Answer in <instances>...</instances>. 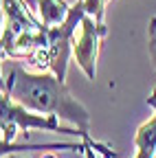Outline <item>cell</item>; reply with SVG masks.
I'll list each match as a JSON object with an SVG mask.
<instances>
[{
  "instance_id": "3957f363",
  "label": "cell",
  "mask_w": 156,
  "mask_h": 158,
  "mask_svg": "<svg viewBox=\"0 0 156 158\" xmlns=\"http://www.w3.org/2000/svg\"><path fill=\"white\" fill-rule=\"evenodd\" d=\"M106 33H108L106 24H99L92 15L86 13L73 35L70 55L75 57L77 66L84 70V75L90 81H95V77H97V57H99L101 40L106 37Z\"/></svg>"
},
{
  "instance_id": "5b68a950",
  "label": "cell",
  "mask_w": 156,
  "mask_h": 158,
  "mask_svg": "<svg viewBox=\"0 0 156 158\" xmlns=\"http://www.w3.org/2000/svg\"><path fill=\"white\" fill-rule=\"evenodd\" d=\"M37 13L44 27H60L66 22L70 7L64 0H37Z\"/></svg>"
},
{
  "instance_id": "52a82bcc",
  "label": "cell",
  "mask_w": 156,
  "mask_h": 158,
  "mask_svg": "<svg viewBox=\"0 0 156 158\" xmlns=\"http://www.w3.org/2000/svg\"><path fill=\"white\" fill-rule=\"evenodd\" d=\"M84 2V11L88 15H92L99 24H106L103 22V11H106V0H82Z\"/></svg>"
},
{
  "instance_id": "7a4b0ae2",
  "label": "cell",
  "mask_w": 156,
  "mask_h": 158,
  "mask_svg": "<svg viewBox=\"0 0 156 158\" xmlns=\"http://www.w3.org/2000/svg\"><path fill=\"white\" fill-rule=\"evenodd\" d=\"M20 130H24V132L27 130H48V132H57V134L60 132L75 134L82 138V143L86 141V136L77 127L62 125L57 116H42L37 112H31L24 106L18 103L7 90H0V132H2V138L13 143Z\"/></svg>"
},
{
  "instance_id": "6da1fadb",
  "label": "cell",
  "mask_w": 156,
  "mask_h": 158,
  "mask_svg": "<svg viewBox=\"0 0 156 158\" xmlns=\"http://www.w3.org/2000/svg\"><path fill=\"white\" fill-rule=\"evenodd\" d=\"M7 92L31 112L70 121L73 127H77L86 136L84 141L86 149L95 147V152L103 154V158H116V152H110L108 145L92 141V136L88 134V125H90L88 110L73 97L66 81L57 79L51 70L33 73V70L15 66L11 68V75L7 79Z\"/></svg>"
},
{
  "instance_id": "30bf717a",
  "label": "cell",
  "mask_w": 156,
  "mask_h": 158,
  "mask_svg": "<svg viewBox=\"0 0 156 158\" xmlns=\"http://www.w3.org/2000/svg\"><path fill=\"white\" fill-rule=\"evenodd\" d=\"M42 158H55V156H53V154H46V156H42Z\"/></svg>"
},
{
  "instance_id": "ba28073f",
  "label": "cell",
  "mask_w": 156,
  "mask_h": 158,
  "mask_svg": "<svg viewBox=\"0 0 156 158\" xmlns=\"http://www.w3.org/2000/svg\"><path fill=\"white\" fill-rule=\"evenodd\" d=\"M150 55H152V62L156 68V18L150 22Z\"/></svg>"
},
{
  "instance_id": "277c9868",
  "label": "cell",
  "mask_w": 156,
  "mask_h": 158,
  "mask_svg": "<svg viewBox=\"0 0 156 158\" xmlns=\"http://www.w3.org/2000/svg\"><path fill=\"white\" fill-rule=\"evenodd\" d=\"M147 103L154 108V114L136 132V138H134L136 156L134 158H154L156 156V90L152 92V97H147Z\"/></svg>"
},
{
  "instance_id": "8992f818",
  "label": "cell",
  "mask_w": 156,
  "mask_h": 158,
  "mask_svg": "<svg viewBox=\"0 0 156 158\" xmlns=\"http://www.w3.org/2000/svg\"><path fill=\"white\" fill-rule=\"evenodd\" d=\"M29 149H77L84 152L86 145L84 143H46V145H24V143H9L5 138H0V158L5 156H13V154H22Z\"/></svg>"
},
{
  "instance_id": "8fae6325",
  "label": "cell",
  "mask_w": 156,
  "mask_h": 158,
  "mask_svg": "<svg viewBox=\"0 0 156 158\" xmlns=\"http://www.w3.org/2000/svg\"><path fill=\"white\" fill-rule=\"evenodd\" d=\"M106 2H110V0H106Z\"/></svg>"
},
{
  "instance_id": "9c48e42d",
  "label": "cell",
  "mask_w": 156,
  "mask_h": 158,
  "mask_svg": "<svg viewBox=\"0 0 156 158\" xmlns=\"http://www.w3.org/2000/svg\"><path fill=\"white\" fill-rule=\"evenodd\" d=\"M2 57H5V51H2V44H0V64H2ZM0 90H7V81L2 79V73H0Z\"/></svg>"
}]
</instances>
